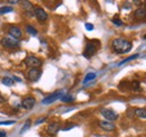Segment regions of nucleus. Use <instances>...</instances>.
Listing matches in <instances>:
<instances>
[{
    "instance_id": "13",
    "label": "nucleus",
    "mask_w": 146,
    "mask_h": 137,
    "mask_svg": "<svg viewBox=\"0 0 146 137\" xmlns=\"http://www.w3.org/2000/svg\"><path fill=\"white\" fill-rule=\"evenodd\" d=\"M135 17L137 19H144L145 18V8L142 7V8H138L136 11H135Z\"/></svg>"
},
{
    "instance_id": "12",
    "label": "nucleus",
    "mask_w": 146,
    "mask_h": 137,
    "mask_svg": "<svg viewBox=\"0 0 146 137\" xmlns=\"http://www.w3.org/2000/svg\"><path fill=\"white\" fill-rule=\"evenodd\" d=\"M58 130H60V124H58V122H51V124L47 126V132H48V134L55 135Z\"/></svg>"
},
{
    "instance_id": "19",
    "label": "nucleus",
    "mask_w": 146,
    "mask_h": 137,
    "mask_svg": "<svg viewBox=\"0 0 146 137\" xmlns=\"http://www.w3.org/2000/svg\"><path fill=\"white\" fill-rule=\"evenodd\" d=\"M138 57V54H134V55H131V56H129V57H127L126 60H124V61H121L118 65L120 67V65H123V64H125V63H127V62H129V61H133V60H135V59H137Z\"/></svg>"
},
{
    "instance_id": "21",
    "label": "nucleus",
    "mask_w": 146,
    "mask_h": 137,
    "mask_svg": "<svg viewBox=\"0 0 146 137\" xmlns=\"http://www.w3.org/2000/svg\"><path fill=\"white\" fill-rule=\"evenodd\" d=\"M111 21H112V24H115L116 26H121V25L124 24V23H123L120 19H118V18H113Z\"/></svg>"
},
{
    "instance_id": "3",
    "label": "nucleus",
    "mask_w": 146,
    "mask_h": 137,
    "mask_svg": "<svg viewBox=\"0 0 146 137\" xmlns=\"http://www.w3.org/2000/svg\"><path fill=\"white\" fill-rule=\"evenodd\" d=\"M84 51L86 52L83 53V56L87 57V59H90L92 55L96 54L97 47H96V44L93 43V41H92V42H89V43L86 45V50H84Z\"/></svg>"
},
{
    "instance_id": "26",
    "label": "nucleus",
    "mask_w": 146,
    "mask_h": 137,
    "mask_svg": "<svg viewBox=\"0 0 146 137\" xmlns=\"http://www.w3.org/2000/svg\"><path fill=\"white\" fill-rule=\"evenodd\" d=\"M45 120H46V117H43V118H40V119L37 120V121L35 122V124H36V125H38V124H40L42 121H45Z\"/></svg>"
},
{
    "instance_id": "18",
    "label": "nucleus",
    "mask_w": 146,
    "mask_h": 137,
    "mask_svg": "<svg viewBox=\"0 0 146 137\" xmlns=\"http://www.w3.org/2000/svg\"><path fill=\"white\" fill-rule=\"evenodd\" d=\"M2 83H3L6 86H11L13 84H14V79L6 76V78H3V79H2Z\"/></svg>"
},
{
    "instance_id": "9",
    "label": "nucleus",
    "mask_w": 146,
    "mask_h": 137,
    "mask_svg": "<svg viewBox=\"0 0 146 137\" xmlns=\"http://www.w3.org/2000/svg\"><path fill=\"white\" fill-rule=\"evenodd\" d=\"M99 126H100V128H102V129L106 130V132H112V130H115V128H116L115 124L109 122V121H107V120H101V121H99Z\"/></svg>"
},
{
    "instance_id": "22",
    "label": "nucleus",
    "mask_w": 146,
    "mask_h": 137,
    "mask_svg": "<svg viewBox=\"0 0 146 137\" xmlns=\"http://www.w3.org/2000/svg\"><path fill=\"white\" fill-rule=\"evenodd\" d=\"M29 126H31V120L28 119V120H27V121H26V125H25V126H24V127L21 128V132H20V133L23 134L24 132H26V130H27V129L29 128Z\"/></svg>"
},
{
    "instance_id": "4",
    "label": "nucleus",
    "mask_w": 146,
    "mask_h": 137,
    "mask_svg": "<svg viewBox=\"0 0 146 137\" xmlns=\"http://www.w3.org/2000/svg\"><path fill=\"white\" fill-rule=\"evenodd\" d=\"M101 115L108 120H116L118 118V115L112 110V109H108V108H101L100 110Z\"/></svg>"
},
{
    "instance_id": "5",
    "label": "nucleus",
    "mask_w": 146,
    "mask_h": 137,
    "mask_svg": "<svg viewBox=\"0 0 146 137\" xmlns=\"http://www.w3.org/2000/svg\"><path fill=\"white\" fill-rule=\"evenodd\" d=\"M1 44H2V46L8 47V49H15V47L19 46V43L15 38H9V37L2 38L1 39Z\"/></svg>"
},
{
    "instance_id": "8",
    "label": "nucleus",
    "mask_w": 146,
    "mask_h": 137,
    "mask_svg": "<svg viewBox=\"0 0 146 137\" xmlns=\"http://www.w3.org/2000/svg\"><path fill=\"white\" fill-rule=\"evenodd\" d=\"M40 74H42V71H40L39 68H31V70L28 71V73H27L28 79H29L31 81H37V80L39 79Z\"/></svg>"
},
{
    "instance_id": "6",
    "label": "nucleus",
    "mask_w": 146,
    "mask_h": 137,
    "mask_svg": "<svg viewBox=\"0 0 146 137\" xmlns=\"http://www.w3.org/2000/svg\"><path fill=\"white\" fill-rule=\"evenodd\" d=\"M62 93H63L62 91H56V92H54L53 94H51L50 97L43 99V100H42V103H43V104H50V103L54 102V101H56L57 99H61Z\"/></svg>"
},
{
    "instance_id": "20",
    "label": "nucleus",
    "mask_w": 146,
    "mask_h": 137,
    "mask_svg": "<svg viewBox=\"0 0 146 137\" xmlns=\"http://www.w3.org/2000/svg\"><path fill=\"white\" fill-rule=\"evenodd\" d=\"M26 31H27V33H29V34L33 35V36H36L37 35L36 28H34V27H33V26H31V25L26 26Z\"/></svg>"
},
{
    "instance_id": "11",
    "label": "nucleus",
    "mask_w": 146,
    "mask_h": 137,
    "mask_svg": "<svg viewBox=\"0 0 146 137\" xmlns=\"http://www.w3.org/2000/svg\"><path fill=\"white\" fill-rule=\"evenodd\" d=\"M9 34L11 35L15 39H17V38H20V37L23 36V32H21V29H20L19 27L11 26V27L9 28Z\"/></svg>"
},
{
    "instance_id": "27",
    "label": "nucleus",
    "mask_w": 146,
    "mask_h": 137,
    "mask_svg": "<svg viewBox=\"0 0 146 137\" xmlns=\"http://www.w3.org/2000/svg\"><path fill=\"white\" fill-rule=\"evenodd\" d=\"M7 136V133L3 132V130H0V137H6Z\"/></svg>"
},
{
    "instance_id": "14",
    "label": "nucleus",
    "mask_w": 146,
    "mask_h": 137,
    "mask_svg": "<svg viewBox=\"0 0 146 137\" xmlns=\"http://www.w3.org/2000/svg\"><path fill=\"white\" fill-rule=\"evenodd\" d=\"M135 114H136V116H137V117H139V118H142V119H145V118H146V110H145V108H141V109H137V110L135 111Z\"/></svg>"
},
{
    "instance_id": "16",
    "label": "nucleus",
    "mask_w": 146,
    "mask_h": 137,
    "mask_svg": "<svg viewBox=\"0 0 146 137\" xmlns=\"http://www.w3.org/2000/svg\"><path fill=\"white\" fill-rule=\"evenodd\" d=\"M61 100L63 102H72V101H74V97L71 94H64L61 97Z\"/></svg>"
},
{
    "instance_id": "15",
    "label": "nucleus",
    "mask_w": 146,
    "mask_h": 137,
    "mask_svg": "<svg viewBox=\"0 0 146 137\" xmlns=\"http://www.w3.org/2000/svg\"><path fill=\"white\" fill-rule=\"evenodd\" d=\"M13 11H14L13 7H8V6H6V7H0V16H1V15H6V14H8V13H13Z\"/></svg>"
},
{
    "instance_id": "28",
    "label": "nucleus",
    "mask_w": 146,
    "mask_h": 137,
    "mask_svg": "<svg viewBox=\"0 0 146 137\" xmlns=\"http://www.w3.org/2000/svg\"><path fill=\"white\" fill-rule=\"evenodd\" d=\"M9 2H10V3H13V5H16V3H18V1H17V0H15V1H14V0H11V1H9Z\"/></svg>"
},
{
    "instance_id": "2",
    "label": "nucleus",
    "mask_w": 146,
    "mask_h": 137,
    "mask_svg": "<svg viewBox=\"0 0 146 137\" xmlns=\"http://www.w3.org/2000/svg\"><path fill=\"white\" fill-rule=\"evenodd\" d=\"M25 64L28 68H36L42 65V61L38 57H36V56H27L26 60H25Z\"/></svg>"
},
{
    "instance_id": "23",
    "label": "nucleus",
    "mask_w": 146,
    "mask_h": 137,
    "mask_svg": "<svg viewBox=\"0 0 146 137\" xmlns=\"http://www.w3.org/2000/svg\"><path fill=\"white\" fill-rule=\"evenodd\" d=\"M23 5H24V8H25V9H27V10L33 8V6H32V3H31L29 1H24V2H23Z\"/></svg>"
},
{
    "instance_id": "1",
    "label": "nucleus",
    "mask_w": 146,
    "mask_h": 137,
    "mask_svg": "<svg viewBox=\"0 0 146 137\" xmlns=\"http://www.w3.org/2000/svg\"><path fill=\"white\" fill-rule=\"evenodd\" d=\"M131 47H133V44L125 38H116L112 42V49L119 54L127 53L131 50Z\"/></svg>"
},
{
    "instance_id": "17",
    "label": "nucleus",
    "mask_w": 146,
    "mask_h": 137,
    "mask_svg": "<svg viewBox=\"0 0 146 137\" xmlns=\"http://www.w3.org/2000/svg\"><path fill=\"white\" fill-rule=\"evenodd\" d=\"M96 78H97V74H96V73H88V74L86 75L84 80H83V83H87V82H89V81H92V80H94Z\"/></svg>"
},
{
    "instance_id": "10",
    "label": "nucleus",
    "mask_w": 146,
    "mask_h": 137,
    "mask_svg": "<svg viewBox=\"0 0 146 137\" xmlns=\"http://www.w3.org/2000/svg\"><path fill=\"white\" fill-rule=\"evenodd\" d=\"M35 16H36V18L39 21H44V20L47 19V14H46V11H45L43 8H40V7H36V8H35Z\"/></svg>"
},
{
    "instance_id": "7",
    "label": "nucleus",
    "mask_w": 146,
    "mask_h": 137,
    "mask_svg": "<svg viewBox=\"0 0 146 137\" xmlns=\"http://www.w3.org/2000/svg\"><path fill=\"white\" fill-rule=\"evenodd\" d=\"M35 103H36L35 98L28 97V98H26V99H24V100H23L21 106H23V108H24V109H26V110H31V109H33V107L35 106Z\"/></svg>"
},
{
    "instance_id": "25",
    "label": "nucleus",
    "mask_w": 146,
    "mask_h": 137,
    "mask_svg": "<svg viewBox=\"0 0 146 137\" xmlns=\"http://www.w3.org/2000/svg\"><path fill=\"white\" fill-rule=\"evenodd\" d=\"M93 28H94V27H93L92 24H90V23H87V24H86V29H87V31H90V32H91V31H93Z\"/></svg>"
},
{
    "instance_id": "24",
    "label": "nucleus",
    "mask_w": 146,
    "mask_h": 137,
    "mask_svg": "<svg viewBox=\"0 0 146 137\" xmlns=\"http://www.w3.org/2000/svg\"><path fill=\"white\" fill-rule=\"evenodd\" d=\"M15 120H8V121H0V125H13L15 124Z\"/></svg>"
}]
</instances>
